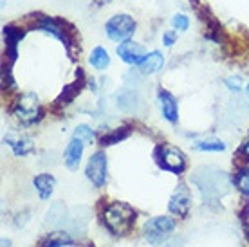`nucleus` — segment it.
I'll list each match as a JSON object with an SVG mask.
<instances>
[{
	"label": "nucleus",
	"mask_w": 249,
	"mask_h": 247,
	"mask_svg": "<svg viewBox=\"0 0 249 247\" xmlns=\"http://www.w3.org/2000/svg\"><path fill=\"white\" fill-rule=\"evenodd\" d=\"M15 116L20 123L31 124L40 116V101L33 92L22 94L15 103Z\"/></svg>",
	"instance_id": "39448f33"
},
{
	"label": "nucleus",
	"mask_w": 249,
	"mask_h": 247,
	"mask_svg": "<svg viewBox=\"0 0 249 247\" xmlns=\"http://www.w3.org/2000/svg\"><path fill=\"white\" fill-rule=\"evenodd\" d=\"M174 229V218H170V216H154V218H150V220L144 222L143 233L150 244H161Z\"/></svg>",
	"instance_id": "7ed1b4c3"
},
{
	"label": "nucleus",
	"mask_w": 249,
	"mask_h": 247,
	"mask_svg": "<svg viewBox=\"0 0 249 247\" xmlns=\"http://www.w3.org/2000/svg\"><path fill=\"white\" fill-rule=\"evenodd\" d=\"M105 33L107 36L112 42L123 43L126 40H130L132 35L136 33V20L132 18L130 15H114L112 18L105 24Z\"/></svg>",
	"instance_id": "f03ea898"
},
{
	"label": "nucleus",
	"mask_w": 249,
	"mask_h": 247,
	"mask_svg": "<svg viewBox=\"0 0 249 247\" xmlns=\"http://www.w3.org/2000/svg\"><path fill=\"white\" fill-rule=\"evenodd\" d=\"M89 63L98 71H105L110 65V56L103 47H94L92 53H90V58H89Z\"/></svg>",
	"instance_id": "dca6fc26"
},
{
	"label": "nucleus",
	"mask_w": 249,
	"mask_h": 247,
	"mask_svg": "<svg viewBox=\"0 0 249 247\" xmlns=\"http://www.w3.org/2000/svg\"><path fill=\"white\" fill-rule=\"evenodd\" d=\"M72 137H78V139H81L83 142H92L94 141V132H92L90 126H87V124H80V126L74 130V136Z\"/></svg>",
	"instance_id": "b1692460"
},
{
	"label": "nucleus",
	"mask_w": 249,
	"mask_h": 247,
	"mask_svg": "<svg viewBox=\"0 0 249 247\" xmlns=\"http://www.w3.org/2000/svg\"><path fill=\"white\" fill-rule=\"evenodd\" d=\"M175 40H177L175 31H166L164 35H162V43H164V47H172V45L175 43Z\"/></svg>",
	"instance_id": "bb28decb"
},
{
	"label": "nucleus",
	"mask_w": 249,
	"mask_h": 247,
	"mask_svg": "<svg viewBox=\"0 0 249 247\" xmlns=\"http://www.w3.org/2000/svg\"><path fill=\"white\" fill-rule=\"evenodd\" d=\"M4 141L11 146L13 154L15 155H27L29 152L33 150V142L29 141V139H25V137H18V136H13V134H9V136H6V139Z\"/></svg>",
	"instance_id": "2eb2a0df"
},
{
	"label": "nucleus",
	"mask_w": 249,
	"mask_h": 247,
	"mask_svg": "<svg viewBox=\"0 0 249 247\" xmlns=\"http://www.w3.org/2000/svg\"><path fill=\"white\" fill-rule=\"evenodd\" d=\"M83 148H85V142L81 139H78V137L71 139V142L67 144V150L63 154V162L69 170H78L81 157H83Z\"/></svg>",
	"instance_id": "9d476101"
},
{
	"label": "nucleus",
	"mask_w": 249,
	"mask_h": 247,
	"mask_svg": "<svg viewBox=\"0 0 249 247\" xmlns=\"http://www.w3.org/2000/svg\"><path fill=\"white\" fill-rule=\"evenodd\" d=\"M33 184H35V190L38 192L40 198H42V200H47V198L53 195V190H54L56 180H54V177L49 175V173H40V175H36V177L33 179Z\"/></svg>",
	"instance_id": "4468645a"
},
{
	"label": "nucleus",
	"mask_w": 249,
	"mask_h": 247,
	"mask_svg": "<svg viewBox=\"0 0 249 247\" xmlns=\"http://www.w3.org/2000/svg\"><path fill=\"white\" fill-rule=\"evenodd\" d=\"M130 136V128H126V126H121V128H116V130H110L107 136L101 137V146H112L116 142L123 141L126 137Z\"/></svg>",
	"instance_id": "6ab92c4d"
},
{
	"label": "nucleus",
	"mask_w": 249,
	"mask_h": 247,
	"mask_svg": "<svg viewBox=\"0 0 249 247\" xmlns=\"http://www.w3.org/2000/svg\"><path fill=\"white\" fill-rule=\"evenodd\" d=\"M224 83L231 92H240L244 87V80L240 78V76H230V78H226Z\"/></svg>",
	"instance_id": "a878e982"
},
{
	"label": "nucleus",
	"mask_w": 249,
	"mask_h": 247,
	"mask_svg": "<svg viewBox=\"0 0 249 247\" xmlns=\"http://www.w3.org/2000/svg\"><path fill=\"white\" fill-rule=\"evenodd\" d=\"M2 247H11V240H7V238H2Z\"/></svg>",
	"instance_id": "c85d7f7f"
},
{
	"label": "nucleus",
	"mask_w": 249,
	"mask_h": 247,
	"mask_svg": "<svg viewBox=\"0 0 249 247\" xmlns=\"http://www.w3.org/2000/svg\"><path fill=\"white\" fill-rule=\"evenodd\" d=\"M164 65V58L159 51H152V53H146V56L143 58V62L139 63V69L143 74H156L159 72Z\"/></svg>",
	"instance_id": "ddd939ff"
},
{
	"label": "nucleus",
	"mask_w": 249,
	"mask_h": 247,
	"mask_svg": "<svg viewBox=\"0 0 249 247\" xmlns=\"http://www.w3.org/2000/svg\"><path fill=\"white\" fill-rule=\"evenodd\" d=\"M63 220H65V206L62 202H56V204L51 206V210L47 211L45 222L49 224V226H60Z\"/></svg>",
	"instance_id": "aec40b11"
},
{
	"label": "nucleus",
	"mask_w": 249,
	"mask_h": 247,
	"mask_svg": "<svg viewBox=\"0 0 249 247\" xmlns=\"http://www.w3.org/2000/svg\"><path fill=\"white\" fill-rule=\"evenodd\" d=\"M118 56L121 58V62L126 63V65H139L143 62V58L146 56V51L141 43H136L132 40H126V42L119 43L118 49H116Z\"/></svg>",
	"instance_id": "6e6552de"
},
{
	"label": "nucleus",
	"mask_w": 249,
	"mask_h": 247,
	"mask_svg": "<svg viewBox=\"0 0 249 247\" xmlns=\"http://www.w3.org/2000/svg\"><path fill=\"white\" fill-rule=\"evenodd\" d=\"M36 25H38V29H42V31L49 33V35H53V36H56L60 42L65 43V47H67L69 53L72 51L74 40H72V36H71L69 29H65V25H63L60 20L51 18V17H40V18H38V24Z\"/></svg>",
	"instance_id": "0eeeda50"
},
{
	"label": "nucleus",
	"mask_w": 249,
	"mask_h": 247,
	"mask_svg": "<svg viewBox=\"0 0 249 247\" xmlns=\"http://www.w3.org/2000/svg\"><path fill=\"white\" fill-rule=\"evenodd\" d=\"M235 184H237V188L240 190V193L248 197L249 195V166L248 164H242V166L238 168L237 175H235Z\"/></svg>",
	"instance_id": "412c9836"
},
{
	"label": "nucleus",
	"mask_w": 249,
	"mask_h": 247,
	"mask_svg": "<svg viewBox=\"0 0 249 247\" xmlns=\"http://www.w3.org/2000/svg\"><path fill=\"white\" fill-rule=\"evenodd\" d=\"M193 148L200 150V152H224L226 144L222 141L212 139V141H197V142H193Z\"/></svg>",
	"instance_id": "4be33fe9"
},
{
	"label": "nucleus",
	"mask_w": 249,
	"mask_h": 247,
	"mask_svg": "<svg viewBox=\"0 0 249 247\" xmlns=\"http://www.w3.org/2000/svg\"><path fill=\"white\" fill-rule=\"evenodd\" d=\"M190 208H192L190 190H188L184 184H179V188H177V190L172 193V197H170V204H168L170 213L179 215V216H186Z\"/></svg>",
	"instance_id": "1a4fd4ad"
},
{
	"label": "nucleus",
	"mask_w": 249,
	"mask_h": 247,
	"mask_svg": "<svg viewBox=\"0 0 249 247\" xmlns=\"http://www.w3.org/2000/svg\"><path fill=\"white\" fill-rule=\"evenodd\" d=\"M159 106H161V112L164 119L170 121V123H177V119H179V112H177V101L168 90H161L159 92Z\"/></svg>",
	"instance_id": "f8f14e48"
},
{
	"label": "nucleus",
	"mask_w": 249,
	"mask_h": 247,
	"mask_svg": "<svg viewBox=\"0 0 249 247\" xmlns=\"http://www.w3.org/2000/svg\"><path fill=\"white\" fill-rule=\"evenodd\" d=\"M44 247H65L72 246V238L65 233V231H53L42 244Z\"/></svg>",
	"instance_id": "a211bd4d"
},
{
	"label": "nucleus",
	"mask_w": 249,
	"mask_h": 247,
	"mask_svg": "<svg viewBox=\"0 0 249 247\" xmlns=\"http://www.w3.org/2000/svg\"><path fill=\"white\" fill-rule=\"evenodd\" d=\"M103 216H105V224L110 228V231L123 235L132 228V224L136 220V211L132 210L128 204L112 202L110 206H107Z\"/></svg>",
	"instance_id": "f257e3e1"
},
{
	"label": "nucleus",
	"mask_w": 249,
	"mask_h": 247,
	"mask_svg": "<svg viewBox=\"0 0 249 247\" xmlns=\"http://www.w3.org/2000/svg\"><path fill=\"white\" fill-rule=\"evenodd\" d=\"M240 154H244V155H246V157L249 159V141L242 146V150H240Z\"/></svg>",
	"instance_id": "cd10ccee"
},
{
	"label": "nucleus",
	"mask_w": 249,
	"mask_h": 247,
	"mask_svg": "<svg viewBox=\"0 0 249 247\" xmlns=\"http://www.w3.org/2000/svg\"><path fill=\"white\" fill-rule=\"evenodd\" d=\"M172 25H174L175 31H188V27H190V18H188L186 15H182V13H177L174 18H172Z\"/></svg>",
	"instance_id": "393cba45"
},
{
	"label": "nucleus",
	"mask_w": 249,
	"mask_h": 247,
	"mask_svg": "<svg viewBox=\"0 0 249 247\" xmlns=\"http://www.w3.org/2000/svg\"><path fill=\"white\" fill-rule=\"evenodd\" d=\"M78 78H80V80L76 81V83H72V85H67L65 88H63V92L60 94V98L56 99L60 105L71 103V101L74 99L76 94L81 90V87H83V71H78Z\"/></svg>",
	"instance_id": "f3484780"
},
{
	"label": "nucleus",
	"mask_w": 249,
	"mask_h": 247,
	"mask_svg": "<svg viewBox=\"0 0 249 247\" xmlns=\"http://www.w3.org/2000/svg\"><path fill=\"white\" fill-rule=\"evenodd\" d=\"M85 173L96 188H103L107 184V155L103 152H96L90 155Z\"/></svg>",
	"instance_id": "423d86ee"
},
{
	"label": "nucleus",
	"mask_w": 249,
	"mask_h": 247,
	"mask_svg": "<svg viewBox=\"0 0 249 247\" xmlns=\"http://www.w3.org/2000/svg\"><path fill=\"white\" fill-rule=\"evenodd\" d=\"M137 105V96L134 92H123L118 96V106L124 112L136 110Z\"/></svg>",
	"instance_id": "5701e85b"
},
{
	"label": "nucleus",
	"mask_w": 249,
	"mask_h": 247,
	"mask_svg": "<svg viewBox=\"0 0 249 247\" xmlns=\"http://www.w3.org/2000/svg\"><path fill=\"white\" fill-rule=\"evenodd\" d=\"M24 36V31L22 29H17L13 25H6L4 27V38H6V56L9 58V63H13L18 56V42L20 38Z\"/></svg>",
	"instance_id": "9b49d317"
},
{
	"label": "nucleus",
	"mask_w": 249,
	"mask_h": 247,
	"mask_svg": "<svg viewBox=\"0 0 249 247\" xmlns=\"http://www.w3.org/2000/svg\"><path fill=\"white\" fill-rule=\"evenodd\" d=\"M156 159L159 162V166L166 172L181 173L186 168V155L174 146H157Z\"/></svg>",
	"instance_id": "20e7f679"
},
{
	"label": "nucleus",
	"mask_w": 249,
	"mask_h": 247,
	"mask_svg": "<svg viewBox=\"0 0 249 247\" xmlns=\"http://www.w3.org/2000/svg\"><path fill=\"white\" fill-rule=\"evenodd\" d=\"M246 94H248V99H249V83H248V87H246Z\"/></svg>",
	"instance_id": "c756f323"
}]
</instances>
